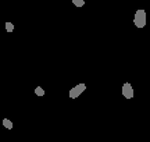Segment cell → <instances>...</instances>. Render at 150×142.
I'll list each match as a JSON object with an SVG mask.
<instances>
[{
  "label": "cell",
  "instance_id": "cell-1",
  "mask_svg": "<svg viewBox=\"0 0 150 142\" xmlns=\"http://www.w3.org/2000/svg\"><path fill=\"white\" fill-rule=\"evenodd\" d=\"M146 21H147V18H146V11L143 9H140L135 13V17H134V24L135 27L138 28H145L146 27Z\"/></svg>",
  "mask_w": 150,
  "mask_h": 142
},
{
  "label": "cell",
  "instance_id": "cell-2",
  "mask_svg": "<svg viewBox=\"0 0 150 142\" xmlns=\"http://www.w3.org/2000/svg\"><path fill=\"white\" fill-rule=\"evenodd\" d=\"M86 91V84H83V82H81V84H78V85H75L74 88H71L70 89V98L71 99H76L78 96H81L82 93Z\"/></svg>",
  "mask_w": 150,
  "mask_h": 142
},
{
  "label": "cell",
  "instance_id": "cell-3",
  "mask_svg": "<svg viewBox=\"0 0 150 142\" xmlns=\"http://www.w3.org/2000/svg\"><path fill=\"white\" fill-rule=\"evenodd\" d=\"M122 96L127 99H132L134 98V87L129 84V82H124L122 85Z\"/></svg>",
  "mask_w": 150,
  "mask_h": 142
},
{
  "label": "cell",
  "instance_id": "cell-4",
  "mask_svg": "<svg viewBox=\"0 0 150 142\" xmlns=\"http://www.w3.org/2000/svg\"><path fill=\"white\" fill-rule=\"evenodd\" d=\"M1 123H3V126H4L7 130H11V128H13V121L8 120V119H3Z\"/></svg>",
  "mask_w": 150,
  "mask_h": 142
},
{
  "label": "cell",
  "instance_id": "cell-5",
  "mask_svg": "<svg viewBox=\"0 0 150 142\" xmlns=\"http://www.w3.org/2000/svg\"><path fill=\"white\" fill-rule=\"evenodd\" d=\"M4 28H6V31H7V32H13V31H14V24L10 22V21H7L4 24Z\"/></svg>",
  "mask_w": 150,
  "mask_h": 142
},
{
  "label": "cell",
  "instance_id": "cell-6",
  "mask_svg": "<svg viewBox=\"0 0 150 142\" xmlns=\"http://www.w3.org/2000/svg\"><path fill=\"white\" fill-rule=\"evenodd\" d=\"M71 1L75 7H83L85 6V0H71Z\"/></svg>",
  "mask_w": 150,
  "mask_h": 142
},
{
  "label": "cell",
  "instance_id": "cell-7",
  "mask_svg": "<svg viewBox=\"0 0 150 142\" xmlns=\"http://www.w3.org/2000/svg\"><path fill=\"white\" fill-rule=\"evenodd\" d=\"M35 95H38V96H43V95H45V89H43L42 87H36L35 88Z\"/></svg>",
  "mask_w": 150,
  "mask_h": 142
}]
</instances>
